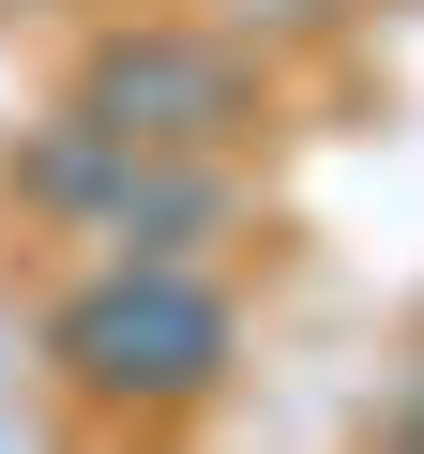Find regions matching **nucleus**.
Segmentation results:
<instances>
[{"instance_id": "nucleus-1", "label": "nucleus", "mask_w": 424, "mask_h": 454, "mask_svg": "<svg viewBox=\"0 0 424 454\" xmlns=\"http://www.w3.org/2000/svg\"><path fill=\"white\" fill-rule=\"evenodd\" d=\"M61 364L91 394H197L212 364H228V303H212L197 273H167V258H122L106 288L61 303Z\"/></svg>"}, {"instance_id": "nucleus-2", "label": "nucleus", "mask_w": 424, "mask_h": 454, "mask_svg": "<svg viewBox=\"0 0 424 454\" xmlns=\"http://www.w3.org/2000/svg\"><path fill=\"white\" fill-rule=\"evenodd\" d=\"M91 121L137 152V137H228L243 121V76L212 61V46H122L106 76H91Z\"/></svg>"}, {"instance_id": "nucleus-3", "label": "nucleus", "mask_w": 424, "mask_h": 454, "mask_svg": "<svg viewBox=\"0 0 424 454\" xmlns=\"http://www.w3.org/2000/svg\"><path fill=\"white\" fill-rule=\"evenodd\" d=\"M409 454H424V439H409Z\"/></svg>"}]
</instances>
